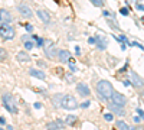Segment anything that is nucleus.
<instances>
[{
    "instance_id": "f257e3e1",
    "label": "nucleus",
    "mask_w": 144,
    "mask_h": 130,
    "mask_svg": "<svg viewBox=\"0 0 144 130\" xmlns=\"http://www.w3.org/2000/svg\"><path fill=\"white\" fill-rule=\"evenodd\" d=\"M97 93L102 100H111V96L114 93V87L110 81L102 80L97 84Z\"/></svg>"
},
{
    "instance_id": "f03ea898",
    "label": "nucleus",
    "mask_w": 144,
    "mask_h": 130,
    "mask_svg": "<svg viewBox=\"0 0 144 130\" xmlns=\"http://www.w3.org/2000/svg\"><path fill=\"white\" fill-rule=\"evenodd\" d=\"M3 106L6 107L7 111H10L12 114L17 113V106H16V100L10 96V94H4L3 96Z\"/></svg>"
},
{
    "instance_id": "7ed1b4c3",
    "label": "nucleus",
    "mask_w": 144,
    "mask_h": 130,
    "mask_svg": "<svg viewBox=\"0 0 144 130\" xmlns=\"http://www.w3.org/2000/svg\"><path fill=\"white\" fill-rule=\"evenodd\" d=\"M61 107L66 109V110H75L78 107V101L75 100V97L72 96H62V101H61Z\"/></svg>"
},
{
    "instance_id": "20e7f679",
    "label": "nucleus",
    "mask_w": 144,
    "mask_h": 130,
    "mask_svg": "<svg viewBox=\"0 0 144 130\" xmlns=\"http://www.w3.org/2000/svg\"><path fill=\"white\" fill-rule=\"evenodd\" d=\"M0 35H1L3 39H13L16 32H14V29L9 23H1L0 25Z\"/></svg>"
},
{
    "instance_id": "39448f33",
    "label": "nucleus",
    "mask_w": 144,
    "mask_h": 130,
    "mask_svg": "<svg viewBox=\"0 0 144 130\" xmlns=\"http://www.w3.org/2000/svg\"><path fill=\"white\" fill-rule=\"evenodd\" d=\"M111 103H113L114 106L124 107V106L127 104V98H125V96H123L121 93L114 91V93H113V96H111Z\"/></svg>"
},
{
    "instance_id": "423d86ee",
    "label": "nucleus",
    "mask_w": 144,
    "mask_h": 130,
    "mask_svg": "<svg viewBox=\"0 0 144 130\" xmlns=\"http://www.w3.org/2000/svg\"><path fill=\"white\" fill-rule=\"evenodd\" d=\"M43 46H45V54H46L48 58H55V56L58 55V51H56L55 45H53L50 41H45Z\"/></svg>"
},
{
    "instance_id": "0eeeda50",
    "label": "nucleus",
    "mask_w": 144,
    "mask_h": 130,
    "mask_svg": "<svg viewBox=\"0 0 144 130\" xmlns=\"http://www.w3.org/2000/svg\"><path fill=\"white\" fill-rule=\"evenodd\" d=\"M36 14H38V17L43 22V23H49L50 22V14H49V12L48 10H45V9H38L36 10Z\"/></svg>"
},
{
    "instance_id": "6e6552de",
    "label": "nucleus",
    "mask_w": 144,
    "mask_h": 130,
    "mask_svg": "<svg viewBox=\"0 0 144 130\" xmlns=\"http://www.w3.org/2000/svg\"><path fill=\"white\" fill-rule=\"evenodd\" d=\"M130 78H131V82H133V85H136V87H144V81L143 78L137 74V72H131L130 74Z\"/></svg>"
},
{
    "instance_id": "1a4fd4ad",
    "label": "nucleus",
    "mask_w": 144,
    "mask_h": 130,
    "mask_svg": "<svg viewBox=\"0 0 144 130\" xmlns=\"http://www.w3.org/2000/svg\"><path fill=\"white\" fill-rule=\"evenodd\" d=\"M76 91H78L81 96H84V97H87V96L91 94V90H89V87H88L85 82H79V84L76 85Z\"/></svg>"
},
{
    "instance_id": "9d476101",
    "label": "nucleus",
    "mask_w": 144,
    "mask_h": 130,
    "mask_svg": "<svg viewBox=\"0 0 144 130\" xmlns=\"http://www.w3.org/2000/svg\"><path fill=\"white\" fill-rule=\"evenodd\" d=\"M17 9H19V12H20V13H22L25 17H29V19H30V17L33 16V12H32V9H30L27 4H20Z\"/></svg>"
},
{
    "instance_id": "9b49d317",
    "label": "nucleus",
    "mask_w": 144,
    "mask_h": 130,
    "mask_svg": "<svg viewBox=\"0 0 144 130\" xmlns=\"http://www.w3.org/2000/svg\"><path fill=\"white\" fill-rule=\"evenodd\" d=\"M12 20V14L10 12H7L6 9H0V22L3 23H9Z\"/></svg>"
},
{
    "instance_id": "f8f14e48",
    "label": "nucleus",
    "mask_w": 144,
    "mask_h": 130,
    "mask_svg": "<svg viewBox=\"0 0 144 130\" xmlns=\"http://www.w3.org/2000/svg\"><path fill=\"white\" fill-rule=\"evenodd\" d=\"M29 74H30L32 77H35V78H39V80H45V78H46L45 72L40 71V69H36V68H30V69H29Z\"/></svg>"
},
{
    "instance_id": "ddd939ff",
    "label": "nucleus",
    "mask_w": 144,
    "mask_h": 130,
    "mask_svg": "<svg viewBox=\"0 0 144 130\" xmlns=\"http://www.w3.org/2000/svg\"><path fill=\"white\" fill-rule=\"evenodd\" d=\"M58 58L61 62H69L71 59V54L68 51H58Z\"/></svg>"
},
{
    "instance_id": "4468645a",
    "label": "nucleus",
    "mask_w": 144,
    "mask_h": 130,
    "mask_svg": "<svg viewBox=\"0 0 144 130\" xmlns=\"http://www.w3.org/2000/svg\"><path fill=\"white\" fill-rule=\"evenodd\" d=\"M16 58H17V61L19 62H29L30 61V56H29V54H26V52H17V55H16Z\"/></svg>"
},
{
    "instance_id": "2eb2a0df",
    "label": "nucleus",
    "mask_w": 144,
    "mask_h": 130,
    "mask_svg": "<svg viewBox=\"0 0 144 130\" xmlns=\"http://www.w3.org/2000/svg\"><path fill=\"white\" fill-rule=\"evenodd\" d=\"M95 41H97L95 43H97V46H98V49H101V51H104V49L107 48V41H105V39H102L101 36H97V38H95Z\"/></svg>"
},
{
    "instance_id": "dca6fc26",
    "label": "nucleus",
    "mask_w": 144,
    "mask_h": 130,
    "mask_svg": "<svg viewBox=\"0 0 144 130\" xmlns=\"http://www.w3.org/2000/svg\"><path fill=\"white\" fill-rule=\"evenodd\" d=\"M110 110H111V111H114V114H117V116H124V114H125V111L123 110V107L114 106L113 103H111V106H110Z\"/></svg>"
},
{
    "instance_id": "f3484780",
    "label": "nucleus",
    "mask_w": 144,
    "mask_h": 130,
    "mask_svg": "<svg viewBox=\"0 0 144 130\" xmlns=\"http://www.w3.org/2000/svg\"><path fill=\"white\" fill-rule=\"evenodd\" d=\"M115 126H117V129H118V130H134V129H130V127L127 126V123L123 122V120L115 122Z\"/></svg>"
},
{
    "instance_id": "a211bd4d",
    "label": "nucleus",
    "mask_w": 144,
    "mask_h": 130,
    "mask_svg": "<svg viewBox=\"0 0 144 130\" xmlns=\"http://www.w3.org/2000/svg\"><path fill=\"white\" fill-rule=\"evenodd\" d=\"M65 123H66L68 126H74V124L76 123V116H72V114H69V116L65 119Z\"/></svg>"
},
{
    "instance_id": "6ab92c4d",
    "label": "nucleus",
    "mask_w": 144,
    "mask_h": 130,
    "mask_svg": "<svg viewBox=\"0 0 144 130\" xmlns=\"http://www.w3.org/2000/svg\"><path fill=\"white\" fill-rule=\"evenodd\" d=\"M62 96H63V94H55V96H53V104H55V106L61 107V101H62Z\"/></svg>"
},
{
    "instance_id": "aec40b11",
    "label": "nucleus",
    "mask_w": 144,
    "mask_h": 130,
    "mask_svg": "<svg viewBox=\"0 0 144 130\" xmlns=\"http://www.w3.org/2000/svg\"><path fill=\"white\" fill-rule=\"evenodd\" d=\"M7 58V51L4 48H0V61H4Z\"/></svg>"
},
{
    "instance_id": "412c9836",
    "label": "nucleus",
    "mask_w": 144,
    "mask_h": 130,
    "mask_svg": "<svg viewBox=\"0 0 144 130\" xmlns=\"http://www.w3.org/2000/svg\"><path fill=\"white\" fill-rule=\"evenodd\" d=\"M91 3L97 7H102L104 6V0H91Z\"/></svg>"
},
{
    "instance_id": "4be33fe9",
    "label": "nucleus",
    "mask_w": 144,
    "mask_h": 130,
    "mask_svg": "<svg viewBox=\"0 0 144 130\" xmlns=\"http://www.w3.org/2000/svg\"><path fill=\"white\" fill-rule=\"evenodd\" d=\"M46 127H48V130H58L56 124H55V122H53V123H52V122H50V123H48V126H46Z\"/></svg>"
},
{
    "instance_id": "5701e85b",
    "label": "nucleus",
    "mask_w": 144,
    "mask_h": 130,
    "mask_svg": "<svg viewBox=\"0 0 144 130\" xmlns=\"http://www.w3.org/2000/svg\"><path fill=\"white\" fill-rule=\"evenodd\" d=\"M35 39L38 41V43H36V45H38L39 48H40V46H43V43H45V39H42V38H36V36H35Z\"/></svg>"
},
{
    "instance_id": "b1692460",
    "label": "nucleus",
    "mask_w": 144,
    "mask_h": 130,
    "mask_svg": "<svg viewBox=\"0 0 144 130\" xmlns=\"http://www.w3.org/2000/svg\"><path fill=\"white\" fill-rule=\"evenodd\" d=\"M55 124H56V127H58V129H63V126H65V123H63L62 120H56V122H55Z\"/></svg>"
},
{
    "instance_id": "393cba45",
    "label": "nucleus",
    "mask_w": 144,
    "mask_h": 130,
    "mask_svg": "<svg viewBox=\"0 0 144 130\" xmlns=\"http://www.w3.org/2000/svg\"><path fill=\"white\" fill-rule=\"evenodd\" d=\"M25 48H26L27 51H30V49L33 48V43H32L30 41H29V42H25Z\"/></svg>"
},
{
    "instance_id": "a878e982",
    "label": "nucleus",
    "mask_w": 144,
    "mask_h": 130,
    "mask_svg": "<svg viewBox=\"0 0 144 130\" xmlns=\"http://www.w3.org/2000/svg\"><path fill=\"white\" fill-rule=\"evenodd\" d=\"M104 119H105L107 122H111L114 117H113V114H111V113H107V114H104Z\"/></svg>"
},
{
    "instance_id": "bb28decb",
    "label": "nucleus",
    "mask_w": 144,
    "mask_h": 130,
    "mask_svg": "<svg viewBox=\"0 0 144 130\" xmlns=\"http://www.w3.org/2000/svg\"><path fill=\"white\" fill-rule=\"evenodd\" d=\"M120 12H121V14H124V16H127V14H128V10H127L125 7H123V9H121Z\"/></svg>"
},
{
    "instance_id": "cd10ccee",
    "label": "nucleus",
    "mask_w": 144,
    "mask_h": 130,
    "mask_svg": "<svg viewBox=\"0 0 144 130\" xmlns=\"http://www.w3.org/2000/svg\"><path fill=\"white\" fill-rule=\"evenodd\" d=\"M88 106H89V101H88V100H87V101H84V103L81 104V107H82V109H87Z\"/></svg>"
},
{
    "instance_id": "c85d7f7f",
    "label": "nucleus",
    "mask_w": 144,
    "mask_h": 130,
    "mask_svg": "<svg viewBox=\"0 0 144 130\" xmlns=\"http://www.w3.org/2000/svg\"><path fill=\"white\" fill-rule=\"evenodd\" d=\"M136 111H137V113H138V114L141 116V119H144V111H143V110H141V109H137Z\"/></svg>"
},
{
    "instance_id": "c756f323",
    "label": "nucleus",
    "mask_w": 144,
    "mask_h": 130,
    "mask_svg": "<svg viewBox=\"0 0 144 130\" xmlns=\"http://www.w3.org/2000/svg\"><path fill=\"white\" fill-rule=\"evenodd\" d=\"M32 29H33L32 25H26V30H27V32H32Z\"/></svg>"
},
{
    "instance_id": "7c9ffc66",
    "label": "nucleus",
    "mask_w": 144,
    "mask_h": 130,
    "mask_svg": "<svg viewBox=\"0 0 144 130\" xmlns=\"http://www.w3.org/2000/svg\"><path fill=\"white\" fill-rule=\"evenodd\" d=\"M88 42H89V43H95L97 41H95V38H89V39H88Z\"/></svg>"
},
{
    "instance_id": "2f4dec72",
    "label": "nucleus",
    "mask_w": 144,
    "mask_h": 130,
    "mask_svg": "<svg viewBox=\"0 0 144 130\" xmlns=\"http://www.w3.org/2000/svg\"><path fill=\"white\" fill-rule=\"evenodd\" d=\"M35 109H42V104L40 103H35Z\"/></svg>"
},
{
    "instance_id": "473e14b6",
    "label": "nucleus",
    "mask_w": 144,
    "mask_h": 130,
    "mask_svg": "<svg viewBox=\"0 0 144 130\" xmlns=\"http://www.w3.org/2000/svg\"><path fill=\"white\" fill-rule=\"evenodd\" d=\"M137 9L138 10H144V4H137Z\"/></svg>"
},
{
    "instance_id": "72a5a7b5",
    "label": "nucleus",
    "mask_w": 144,
    "mask_h": 130,
    "mask_svg": "<svg viewBox=\"0 0 144 130\" xmlns=\"http://www.w3.org/2000/svg\"><path fill=\"white\" fill-rule=\"evenodd\" d=\"M66 80H68V81H72V75H71V74H68V75H66Z\"/></svg>"
},
{
    "instance_id": "f704fd0d",
    "label": "nucleus",
    "mask_w": 144,
    "mask_h": 130,
    "mask_svg": "<svg viewBox=\"0 0 144 130\" xmlns=\"http://www.w3.org/2000/svg\"><path fill=\"white\" fill-rule=\"evenodd\" d=\"M38 65H40V67H45V62H43V61H39V62H38Z\"/></svg>"
},
{
    "instance_id": "c9c22d12",
    "label": "nucleus",
    "mask_w": 144,
    "mask_h": 130,
    "mask_svg": "<svg viewBox=\"0 0 144 130\" xmlns=\"http://www.w3.org/2000/svg\"><path fill=\"white\" fill-rule=\"evenodd\" d=\"M130 84H131V82H130V81H128V80H125V81H124V85H127V87H128V85H130Z\"/></svg>"
},
{
    "instance_id": "e433bc0d",
    "label": "nucleus",
    "mask_w": 144,
    "mask_h": 130,
    "mask_svg": "<svg viewBox=\"0 0 144 130\" xmlns=\"http://www.w3.org/2000/svg\"><path fill=\"white\" fill-rule=\"evenodd\" d=\"M0 124H6V122H4V119H3V117H0Z\"/></svg>"
},
{
    "instance_id": "4c0bfd02",
    "label": "nucleus",
    "mask_w": 144,
    "mask_h": 130,
    "mask_svg": "<svg viewBox=\"0 0 144 130\" xmlns=\"http://www.w3.org/2000/svg\"><path fill=\"white\" fill-rule=\"evenodd\" d=\"M79 51H81V49H79V46H75V52H76V54H79Z\"/></svg>"
}]
</instances>
